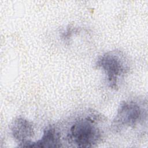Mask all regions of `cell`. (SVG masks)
Wrapping results in <instances>:
<instances>
[{
    "instance_id": "5",
    "label": "cell",
    "mask_w": 148,
    "mask_h": 148,
    "mask_svg": "<svg viewBox=\"0 0 148 148\" xmlns=\"http://www.w3.org/2000/svg\"><path fill=\"white\" fill-rule=\"evenodd\" d=\"M61 135L53 126H49L44 130L41 138L36 141H30L24 147H61Z\"/></svg>"
},
{
    "instance_id": "2",
    "label": "cell",
    "mask_w": 148,
    "mask_h": 148,
    "mask_svg": "<svg viewBox=\"0 0 148 148\" xmlns=\"http://www.w3.org/2000/svg\"><path fill=\"white\" fill-rule=\"evenodd\" d=\"M96 66L104 71L109 87L114 90L118 88L120 80L130 71L128 60L122 52L117 50L103 54L97 61Z\"/></svg>"
},
{
    "instance_id": "1",
    "label": "cell",
    "mask_w": 148,
    "mask_h": 148,
    "mask_svg": "<svg viewBox=\"0 0 148 148\" xmlns=\"http://www.w3.org/2000/svg\"><path fill=\"white\" fill-rule=\"evenodd\" d=\"M101 121L100 115L90 113L81 116L71 124L67 133L69 143L79 147H92L99 143L102 136L99 127Z\"/></svg>"
},
{
    "instance_id": "3",
    "label": "cell",
    "mask_w": 148,
    "mask_h": 148,
    "mask_svg": "<svg viewBox=\"0 0 148 148\" xmlns=\"http://www.w3.org/2000/svg\"><path fill=\"white\" fill-rule=\"evenodd\" d=\"M147 110L142 102L128 100L121 103L113 121L114 130L134 128L146 120Z\"/></svg>"
},
{
    "instance_id": "4",
    "label": "cell",
    "mask_w": 148,
    "mask_h": 148,
    "mask_svg": "<svg viewBox=\"0 0 148 148\" xmlns=\"http://www.w3.org/2000/svg\"><path fill=\"white\" fill-rule=\"evenodd\" d=\"M11 132L13 138L19 143L20 147H23L31 141V139L34 134L32 124L23 117L14 120L11 125Z\"/></svg>"
}]
</instances>
